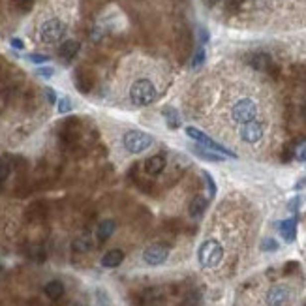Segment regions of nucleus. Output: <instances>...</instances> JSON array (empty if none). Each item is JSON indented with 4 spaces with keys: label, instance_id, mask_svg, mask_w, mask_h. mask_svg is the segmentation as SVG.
I'll list each match as a JSON object with an SVG mask.
<instances>
[{
    "label": "nucleus",
    "instance_id": "f257e3e1",
    "mask_svg": "<svg viewBox=\"0 0 306 306\" xmlns=\"http://www.w3.org/2000/svg\"><path fill=\"white\" fill-rule=\"evenodd\" d=\"M199 120L240 151H265L274 134L271 103L259 88L250 85L228 88L218 107L199 111Z\"/></svg>",
    "mask_w": 306,
    "mask_h": 306
},
{
    "label": "nucleus",
    "instance_id": "f03ea898",
    "mask_svg": "<svg viewBox=\"0 0 306 306\" xmlns=\"http://www.w3.org/2000/svg\"><path fill=\"white\" fill-rule=\"evenodd\" d=\"M122 96L128 105L132 107H147L156 102L158 98V85L151 76L139 74L128 79L126 85L122 86Z\"/></svg>",
    "mask_w": 306,
    "mask_h": 306
},
{
    "label": "nucleus",
    "instance_id": "7ed1b4c3",
    "mask_svg": "<svg viewBox=\"0 0 306 306\" xmlns=\"http://www.w3.org/2000/svg\"><path fill=\"white\" fill-rule=\"evenodd\" d=\"M224 259V246L216 238H207L197 250V261L203 269H214Z\"/></svg>",
    "mask_w": 306,
    "mask_h": 306
},
{
    "label": "nucleus",
    "instance_id": "20e7f679",
    "mask_svg": "<svg viewBox=\"0 0 306 306\" xmlns=\"http://www.w3.org/2000/svg\"><path fill=\"white\" fill-rule=\"evenodd\" d=\"M154 143V137L151 134H145L141 130H128L122 136V147L128 154H141L147 149H151Z\"/></svg>",
    "mask_w": 306,
    "mask_h": 306
},
{
    "label": "nucleus",
    "instance_id": "39448f33",
    "mask_svg": "<svg viewBox=\"0 0 306 306\" xmlns=\"http://www.w3.org/2000/svg\"><path fill=\"white\" fill-rule=\"evenodd\" d=\"M66 30H68V26H66L64 21H60L57 17H51L47 19V21H43L42 25H40L38 36H40L42 43H45V45H55L60 40H64Z\"/></svg>",
    "mask_w": 306,
    "mask_h": 306
},
{
    "label": "nucleus",
    "instance_id": "423d86ee",
    "mask_svg": "<svg viewBox=\"0 0 306 306\" xmlns=\"http://www.w3.org/2000/svg\"><path fill=\"white\" fill-rule=\"evenodd\" d=\"M184 132H186V136L190 137V139H194V141H197V143H201L203 147H207V149H213V151L224 154V156L235 158V153H233V151H230V149H228V147H224V145L216 143L214 139H211V137L207 136V134H203L201 130H197L196 126H188Z\"/></svg>",
    "mask_w": 306,
    "mask_h": 306
},
{
    "label": "nucleus",
    "instance_id": "0eeeda50",
    "mask_svg": "<svg viewBox=\"0 0 306 306\" xmlns=\"http://www.w3.org/2000/svg\"><path fill=\"white\" fill-rule=\"evenodd\" d=\"M291 297H293V293L288 286L276 284L267 291L265 303H267V306H288L291 303Z\"/></svg>",
    "mask_w": 306,
    "mask_h": 306
},
{
    "label": "nucleus",
    "instance_id": "6e6552de",
    "mask_svg": "<svg viewBox=\"0 0 306 306\" xmlns=\"http://www.w3.org/2000/svg\"><path fill=\"white\" fill-rule=\"evenodd\" d=\"M167 255H169V250L165 246H162V244H153V246H149L143 252V261L149 267H158V265L165 263Z\"/></svg>",
    "mask_w": 306,
    "mask_h": 306
},
{
    "label": "nucleus",
    "instance_id": "1a4fd4ad",
    "mask_svg": "<svg viewBox=\"0 0 306 306\" xmlns=\"http://www.w3.org/2000/svg\"><path fill=\"white\" fill-rule=\"evenodd\" d=\"M165 163H167V160H165V156L163 154H154V156H151L147 162H145V173L147 175H151V177H156V175H160L163 169H165Z\"/></svg>",
    "mask_w": 306,
    "mask_h": 306
},
{
    "label": "nucleus",
    "instance_id": "9d476101",
    "mask_svg": "<svg viewBox=\"0 0 306 306\" xmlns=\"http://www.w3.org/2000/svg\"><path fill=\"white\" fill-rule=\"evenodd\" d=\"M278 230H280V235L286 242H293L297 237V218H288V220L280 222Z\"/></svg>",
    "mask_w": 306,
    "mask_h": 306
},
{
    "label": "nucleus",
    "instance_id": "9b49d317",
    "mask_svg": "<svg viewBox=\"0 0 306 306\" xmlns=\"http://www.w3.org/2000/svg\"><path fill=\"white\" fill-rule=\"evenodd\" d=\"M122 261H124V252L119 250V248L109 250V252L102 257V265L105 269H115V267H119Z\"/></svg>",
    "mask_w": 306,
    "mask_h": 306
},
{
    "label": "nucleus",
    "instance_id": "f8f14e48",
    "mask_svg": "<svg viewBox=\"0 0 306 306\" xmlns=\"http://www.w3.org/2000/svg\"><path fill=\"white\" fill-rule=\"evenodd\" d=\"M207 199H205L203 196H196L192 201H190V207H188V214L192 216V218H201L205 214V211H207Z\"/></svg>",
    "mask_w": 306,
    "mask_h": 306
},
{
    "label": "nucleus",
    "instance_id": "ddd939ff",
    "mask_svg": "<svg viewBox=\"0 0 306 306\" xmlns=\"http://www.w3.org/2000/svg\"><path fill=\"white\" fill-rule=\"evenodd\" d=\"M43 293L47 295V299H51V301H59V299L64 295V284L60 280L47 282L45 288H43Z\"/></svg>",
    "mask_w": 306,
    "mask_h": 306
},
{
    "label": "nucleus",
    "instance_id": "4468645a",
    "mask_svg": "<svg viewBox=\"0 0 306 306\" xmlns=\"http://www.w3.org/2000/svg\"><path fill=\"white\" fill-rule=\"evenodd\" d=\"M115 228H117V224H115V220H103L100 222V226H98V230H96V237H98V240L100 242H105L107 238L115 233Z\"/></svg>",
    "mask_w": 306,
    "mask_h": 306
},
{
    "label": "nucleus",
    "instance_id": "2eb2a0df",
    "mask_svg": "<svg viewBox=\"0 0 306 306\" xmlns=\"http://www.w3.org/2000/svg\"><path fill=\"white\" fill-rule=\"evenodd\" d=\"M141 301H143L145 306H158L162 303V291L158 288L145 289L143 295H141Z\"/></svg>",
    "mask_w": 306,
    "mask_h": 306
},
{
    "label": "nucleus",
    "instance_id": "dca6fc26",
    "mask_svg": "<svg viewBox=\"0 0 306 306\" xmlns=\"http://www.w3.org/2000/svg\"><path fill=\"white\" fill-rule=\"evenodd\" d=\"M162 115H163V119H165V124H167L171 130H177V128H180L182 120H180L179 111L175 109V107H163Z\"/></svg>",
    "mask_w": 306,
    "mask_h": 306
},
{
    "label": "nucleus",
    "instance_id": "f3484780",
    "mask_svg": "<svg viewBox=\"0 0 306 306\" xmlns=\"http://www.w3.org/2000/svg\"><path fill=\"white\" fill-rule=\"evenodd\" d=\"M194 154H197L199 158H203V160H207V162H224L226 160V156L220 153H216V151H213V149H199V147H194Z\"/></svg>",
    "mask_w": 306,
    "mask_h": 306
},
{
    "label": "nucleus",
    "instance_id": "a211bd4d",
    "mask_svg": "<svg viewBox=\"0 0 306 306\" xmlns=\"http://www.w3.org/2000/svg\"><path fill=\"white\" fill-rule=\"evenodd\" d=\"M79 53V42L77 40H66L60 45V57L64 60H72Z\"/></svg>",
    "mask_w": 306,
    "mask_h": 306
},
{
    "label": "nucleus",
    "instance_id": "6ab92c4d",
    "mask_svg": "<svg viewBox=\"0 0 306 306\" xmlns=\"http://www.w3.org/2000/svg\"><path fill=\"white\" fill-rule=\"evenodd\" d=\"M72 248H74V252H77V254H86V252L92 250V240H90L88 235H81V237H77L72 242Z\"/></svg>",
    "mask_w": 306,
    "mask_h": 306
},
{
    "label": "nucleus",
    "instance_id": "aec40b11",
    "mask_svg": "<svg viewBox=\"0 0 306 306\" xmlns=\"http://www.w3.org/2000/svg\"><path fill=\"white\" fill-rule=\"evenodd\" d=\"M57 102H59V105H57V109H59L60 115H68L70 111L74 109V103H72V100H70L68 96L60 98V100H57Z\"/></svg>",
    "mask_w": 306,
    "mask_h": 306
},
{
    "label": "nucleus",
    "instance_id": "412c9836",
    "mask_svg": "<svg viewBox=\"0 0 306 306\" xmlns=\"http://www.w3.org/2000/svg\"><path fill=\"white\" fill-rule=\"evenodd\" d=\"M96 305L98 306H111V297L105 289H96Z\"/></svg>",
    "mask_w": 306,
    "mask_h": 306
},
{
    "label": "nucleus",
    "instance_id": "4be33fe9",
    "mask_svg": "<svg viewBox=\"0 0 306 306\" xmlns=\"http://www.w3.org/2000/svg\"><path fill=\"white\" fill-rule=\"evenodd\" d=\"M269 64H271V60H269L267 55H255L254 60H252V66H254L255 70H265Z\"/></svg>",
    "mask_w": 306,
    "mask_h": 306
},
{
    "label": "nucleus",
    "instance_id": "5701e85b",
    "mask_svg": "<svg viewBox=\"0 0 306 306\" xmlns=\"http://www.w3.org/2000/svg\"><path fill=\"white\" fill-rule=\"evenodd\" d=\"M203 62H205V49L203 47H199L196 51V55L192 57V60H190V66L196 70V68H199V66H203Z\"/></svg>",
    "mask_w": 306,
    "mask_h": 306
},
{
    "label": "nucleus",
    "instance_id": "b1692460",
    "mask_svg": "<svg viewBox=\"0 0 306 306\" xmlns=\"http://www.w3.org/2000/svg\"><path fill=\"white\" fill-rule=\"evenodd\" d=\"M203 179H205V182H207V188H209V197H214L216 196V184H214L213 177H211L207 171H203Z\"/></svg>",
    "mask_w": 306,
    "mask_h": 306
},
{
    "label": "nucleus",
    "instance_id": "393cba45",
    "mask_svg": "<svg viewBox=\"0 0 306 306\" xmlns=\"http://www.w3.org/2000/svg\"><path fill=\"white\" fill-rule=\"evenodd\" d=\"M295 158L301 162H306V139H303L295 149Z\"/></svg>",
    "mask_w": 306,
    "mask_h": 306
},
{
    "label": "nucleus",
    "instance_id": "a878e982",
    "mask_svg": "<svg viewBox=\"0 0 306 306\" xmlns=\"http://www.w3.org/2000/svg\"><path fill=\"white\" fill-rule=\"evenodd\" d=\"M261 250H265V252H276L278 250V242L274 238H265L263 242H261Z\"/></svg>",
    "mask_w": 306,
    "mask_h": 306
},
{
    "label": "nucleus",
    "instance_id": "bb28decb",
    "mask_svg": "<svg viewBox=\"0 0 306 306\" xmlns=\"http://www.w3.org/2000/svg\"><path fill=\"white\" fill-rule=\"evenodd\" d=\"M30 257L36 259V261H43V257H45V252H43L42 246H32L30 248Z\"/></svg>",
    "mask_w": 306,
    "mask_h": 306
},
{
    "label": "nucleus",
    "instance_id": "cd10ccee",
    "mask_svg": "<svg viewBox=\"0 0 306 306\" xmlns=\"http://www.w3.org/2000/svg\"><path fill=\"white\" fill-rule=\"evenodd\" d=\"M28 60L34 62V64H43V62L49 60V57L47 55H40V53H32V55H28Z\"/></svg>",
    "mask_w": 306,
    "mask_h": 306
},
{
    "label": "nucleus",
    "instance_id": "c85d7f7f",
    "mask_svg": "<svg viewBox=\"0 0 306 306\" xmlns=\"http://www.w3.org/2000/svg\"><path fill=\"white\" fill-rule=\"evenodd\" d=\"M9 171H11L9 163L0 162V182H4V180L8 179V177H9Z\"/></svg>",
    "mask_w": 306,
    "mask_h": 306
},
{
    "label": "nucleus",
    "instance_id": "c756f323",
    "mask_svg": "<svg viewBox=\"0 0 306 306\" xmlns=\"http://www.w3.org/2000/svg\"><path fill=\"white\" fill-rule=\"evenodd\" d=\"M36 74H38L40 77H45V79H49V77L55 76V70L49 68V66H42V68L36 70Z\"/></svg>",
    "mask_w": 306,
    "mask_h": 306
},
{
    "label": "nucleus",
    "instance_id": "7c9ffc66",
    "mask_svg": "<svg viewBox=\"0 0 306 306\" xmlns=\"http://www.w3.org/2000/svg\"><path fill=\"white\" fill-rule=\"evenodd\" d=\"M9 43H11V47H13V49H19V51H21V49H25V42H23V40H19V38H11Z\"/></svg>",
    "mask_w": 306,
    "mask_h": 306
},
{
    "label": "nucleus",
    "instance_id": "2f4dec72",
    "mask_svg": "<svg viewBox=\"0 0 306 306\" xmlns=\"http://www.w3.org/2000/svg\"><path fill=\"white\" fill-rule=\"evenodd\" d=\"M45 96H47L49 103H55V102H57V92H55L53 88H45Z\"/></svg>",
    "mask_w": 306,
    "mask_h": 306
},
{
    "label": "nucleus",
    "instance_id": "473e14b6",
    "mask_svg": "<svg viewBox=\"0 0 306 306\" xmlns=\"http://www.w3.org/2000/svg\"><path fill=\"white\" fill-rule=\"evenodd\" d=\"M299 203H301V197L291 199V201H289V211H293V213H295V211H297V207H299Z\"/></svg>",
    "mask_w": 306,
    "mask_h": 306
},
{
    "label": "nucleus",
    "instance_id": "72a5a7b5",
    "mask_svg": "<svg viewBox=\"0 0 306 306\" xmlns=\"http://www.w3.org/2000/svg\"><path fill=\"white\" fill-rule=\"evenodd\" d=\"M199 38H201V43H207V40H209V32H207L205 28H199Z\"/></svg>",
    "mask_w": 306,
    "mask_h": 306
},
{
    "label": "nucleus",
    "instance_id": "f704fd0d",
    "mask_svg": "<svg viewBox=\"0 0 306 306\" xmlns=\"http://www.w3.org/2000/svg\"><path fill=\"white\" fill-rule=\"evenodd\" d=\"M205 4H207V6H209V8H213L214 4H216V2H218V0H203Z\"/></svg>",
    "mask_w": 306,
    "mask_h": 306
},
{
    "label": "nucleus",
    "instance_id": "c9c22d12",
    "mask_svg": "<svg viewBox=\"0 0 306 306\" xmlns=\"http://www.w3.org/2000/svg\"><path fill=\"white\" fill-rule=\"evenodd\" d=\"M74 306H85V305H79V303H76V305H74Z\"/></svg>",
    "mask_w": 306,
    "mask_h": 306
},
{
    "label": "nucleus",
    "instance_id": "e433bc0d",
    "mask_svg": "<svg viewBox=\"0 0 306 306\" xmlns=\"http://www.w3.org/2000/svg\"><path fill=\"white\" fill-rule=\"evenodd\" d=\"M25 2H30V0H25Z\"/></svg>",
    "mask_w": 306,
    "mask_h": 306
},
{
    "label": "nucleus",
    "instance_id": "4c0bfd02",
    "mask_svg": "<svg viewBox=\"0 0 306 306\" xmlns=\"http://www.w3.org/2000/svg\"><path fill=\"white\" fill-rule=\"evenodd\" d=\"M0 269H2V267H0Z\"/></svg>",
    "mask_w": 306,
    "mask_h": 306
}]
</instances>
